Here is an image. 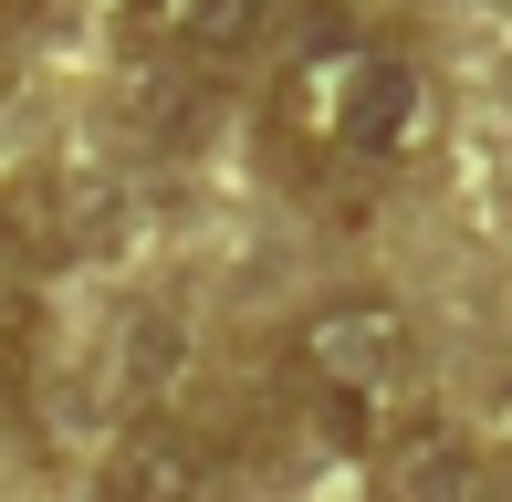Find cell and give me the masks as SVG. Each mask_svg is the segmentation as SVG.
Returning a JSON list of instances; mask_svg holds the SVG:
<instances>
[{"mask_svg":"<svg viewBox=\"0 0 512 502\" xmlns=\"http://www.w3.org/2000/svg\"><path fill=\"white\" fill-rule=\"evenodd\" d=\"M272 136L293 157H314V168L324 157H356V168L408 157L429 136V74L398 53H366L345 21H314L304 63L272 84Z\"/></svg>","mask_w":512,"mask_h":502,"instance_id":"1","label":"cell"},{"mask_svg":"<svg viewBox=\"0 0 512 502\" xmlns=\"http://www.w3.org/2000/svg\"><path fill=\"white\" fill-rule=\"evenodd\" d=\"M126 241V189L105 168H11L0 178V262L11 272H74Z\"/></svg>","mask_w":512,"mask_h":502,"instance_id":"2","label":"cell"},{"mask_svg":"<svg viewBox=\"0 0 512 502\" xmlns=\"http://www.w3.org/2000/svg\"><path fill=\"white\" fill-rule=\"evenodd\" d=\"M293 367H304V398L398 408V387L418 367V325L387 293H335V304H314L304 325H293Z\"/></svg>","mask_w":512,"mask_h":502,"instance_id":"3","label":"cell"},{"mask_svg":"<svg viewBox=\"0 0 512 502\" xmlns=\"http://www.w3.org/2000/svg\"><path fill=\"white\" fill-rule=\"evenodd\" d=\"M126 32L168 63H199V74H230V63L262 53L272 0H126Z\"/></svg>","mask_w":512,"mask_h":502,"instance_id":"4","label":"cell"},{"mask_svg":"<svg viewBox=\"0 0 512 502\" xmlns=\"http://www.w3.org/2000/svg\"><path fill=\"white\" fill-rule=\"evenodd\" d=\"M95 502H220V461L199 450V429L136 419V429H115V450L95 471Z\"/></svg>","mask_w":512,"mask_h":502,"instance_id":"5","label":"cell"},{"mask_svg":"<svg viewBox=\"0 0 512 502\" xmlns=\"http://www.w3.org/2000/svg\"><path fill=\"white\" fill-rule=\"evenodd\" d=\"M377 502H492V471L450 419H408L377 450Z\"/></svg>","mask_w":512,"mask_h":502,"instance_id":"6","label":"cell"},{"mask_svg":"<svg viewBox=\"0 0 512 502\" xmlns=\"http://www.w3.org/2000/svg\"><path fill=\"white\" fill-rule=\"evenodd\" d=\"M168 367H178V325H168V314H136L126 346H115V387L147 398V387H168Z\"/></svg>","mask_w":512,"mask_h":502,"instance_id":"7","label":"cell"},{"mask_svg":"<svg viewBox=\"0 0 512 502\" xmlns=\"http://www.w3.org/2000/svg\"><path fill=\"white\" fill-rule=\"evenodd\" d=\"M32 356H42V314H32V293L0 272V398L32 387Z\"/></svg>","mask_w":512,"mask_h":502,"instance_id":"8","label":"cell"},{"mask_svg":"<svg viewBox=\"0 0 512 502\" xmlns=\"http://www.w3.org/2000/svg\"><path fill=\"white\" fill-rule=\"evenodd\" d=\"M136 126H147V136H199V105L168 84V95H136Z\"/></svg>","mask_w":512,"mask_h":502,"instance_id":"9","label":"cell"},{"mask_svg":"<svg viewBox=\"0 0 512 502\" xmlns=\"http://www.w3.org/2000/svg\"><path fill=\"white\" fill-rule=\"evenodd\" d=\"M0 11H11V21H53L63 0H0Z\"/></svg>","mask_w":512,"mask_h":502,"instance_id":"10","label":"cell"}]
</instances>
